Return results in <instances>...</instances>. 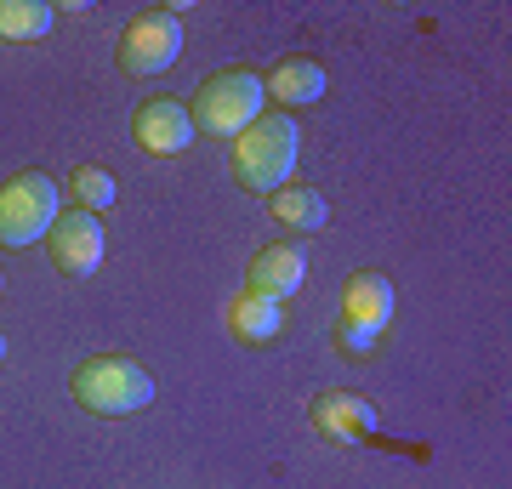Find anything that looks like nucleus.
<instances>
[{
    "instance_id": "f257e3e1",
    "label": "nucleus",
    "mask_w": 512,
    "mask_h": 489,
    "mask_svg": "<svg viewBox=\"0 0 512 489\" xmlns=\"http://www.w3.org/2000/svg\"><path fill=\"white\" fill-rule=\"evenodd\" d=\"M268 109V91H262V74L234 63V69H217L205 74L200 91H194V103H188V120L200 137H222V143H234L245 126H256Z\"/></svg>"
},
{
    "instance_id": "f03ea898",
    "label": "nucleus",
    "mask_w": 512,
    "mask_h": 489,
    "mask_svg": "<svg viewBox=\"0 0 512 489\" xmlns=\"http://www.w3.org/2000/svg\"><path fill=\"white\" fill-rule=\"evenodd\" d=\"M69 393L80 410L120 421V416H143L154 404V376L137 359H126V353H97V359H86L69 376Z\"/></svg>"
},
{
    "instance_id": "7ed1b4c3",
    "label": "nucleus",
    "mask_w": 512,
    "mask_h": 489,
    "mask_svg": "<svg viewBox=\"0 0 512 489\" xmlns=\"http://www.w3.org/2000/svg\"><path fill=\"white\" fill-rule=\"evenodd\" d=\"M296 148H302V131H296L291 114H262L256 126H245L234 137V182L251 188V194L285 188L296 171Z\"/></svg>"
},
{
    "instance_id": "20e7f679",
    "label": "nucleus",
    "mask_w": 512,
    "mask_h": 489,
    "mask_svg": "<svg viewBox=\"0 0 512 489\" xmlns=\"http://www.w3.org/2000/svg\"><path fill=\"white\" fill-rule=\"evenodd\" d=\"M63 217L57 211V182L46 171H12L0 182V251H29L52 234V222Z\"/></svg>"
},
{
    "instance_id": "39448f33",
    "label": "nucleus",
    "mask_w": 512,
    "mask_h": 489,
    "mask_svg": "<svg viewBox=\"0 0 512 489\" xmlns=\"http://www.w3.org/2000/svg\"><path fill=\"white\" fill-rule=\"evenodd\" d=\"M183 57V18L177 12H137L126 23V35L114 46V63L131 80H148V74H165Z\"/></svg>"
},
{
    "instance_id": "423d86ee",
    "label": "nucleus",
    "mask_w": 512,
    "mask_h": 489,
    "mask_svg": "<svg viewBox=\"0 0 512 489\" xmlns=\"http://www.w3.org/2000/svg\"><path fill=\"white\" fill-rule=\"evenodd\" d=\"M194 137H200V131L188 120V103H177V97H148V103L131 109V143L143 148V154H154V160L188 154Z\"/></svg>"
},
{
    "instance_id": "0eeeda50",
    "label": "nucleus",
    "mask_w": 512,
    "mask_h": 489,
    "mask_svg": "<svg viewBox=\"0 0 512 489\" xmlns=\"http://www.w3.org/2000/svg\"><path fill=\"white\" fill-rule=\"evenodd\" d=\"M46 251H52V268L69 273V279H92L103 268V222L92 211H63L46 234Z\"/></svg>"
},
{
    "instance_id": "6e6552de",
    "label": "nucleus",
    "mask_w": 512,
    "mask_h": 489,
    "mask_svg": "<svg viewBox=\"0 0 512 489\" xmlns=\"http://www.w3.org/2000/svg\"><path fill=\"white\" fill-rule=\"evenodd\" d=\"M308 421L319 427V438L330 444H359V438L382 433V410L365 399V393H319L308 404Z\"/></svg>"
},
{
    "instance_id": "1a4fd4ad",
    "label": "nucleus",
    "mask_w": 512,
    "mask_h": 489,
    "mask_svg": "<svg viewBox=\"0 0 512 489\" xmlns=\"http://www.w3.org/2000/svg\"><path fill=\"white\" fill-rule=\"evenodd\" d=\"M308 279V256L296 245H262V251L245 262V290L256 296H274V302H291Z\"/></svg>"
},
{
    "instance_id": "9d476101",
    "label": "nucleus",
    "mask_w": 512,
    "mask_h": 489,
    "mask_svg": "<svg viewBox=\"0 0 512 489\" xmlns=\"http://www.w3.org/2000/svg\"><path fill=\"white\" fill-rule=\"evenodd\" d=\"M262 91L274 97L279 109H308V103H319L330 91V74L313 57H279L274 69L262 74Z\"/></svg>"
},
{
    "instance_id": "9b49d317",
    "label": "nucleus",
    "mask_w": 512,
    "mask_h": 489,
    "mask_svg": "<svg viewBox=\"0 0 512 489\" xmlns=\"http://www.w3.org/2000/svg\"><path fill=\"white\" fill-rule=\"evenodd\" d=\"M279 330H285V302L256 296V290H239L234 302H228V336L239 347H268Z\"/></svg>"
},
{
    "instance_id": "f8f14e48",
    "label": "nucleus",
    "mask_w": 512,
    "mask_h": 489,
    "mask_svg": "<svg viewBox=\"0 0 512 489\" xmlns=\"http://www.w3.org/2000/svg\"><path fill=\"white\" fill-rule=\"evenodd\" d=\"M342 319L382 336L387 319H393V279L387 273H348V285H342Z\"/></svg>"
},
{
    "instance_id": "ddd939ff",
    "label": "nucleus",
    "mask_w": 512,
    "mask_h": 489,
    "mask_svg": "<svg viewBox=\"0 0 512 489\" xmlns=\"http://www.w3.org/2000/svg\"><path fill=\"white\" fill-rule=\"evenodd\" d=\"M268 217L285 222V228H302V234H319L330 222V205L319 188H302V182H285V188H274L268 194Z\"/></svg>"
},
{
    "instance_id": "4468645a",
    "label": "nucleus",
    "mask_w": 512,
    "mask_h": 489,
    "mask_svg": "<svg viewBox=\"0 0 512 489\" xmlns=\"http://www.w3.org/2000/svg\"><path fill=\"white\" fill-rule=\"evenodd\" d=\"M57 6L46 0H0V40L6 46H35V40L52 35Z\"/></svg>"
},
{
    "instance_id": "2eb2a0df",
    "label": "nucleus",
    "mask_w": 512,
    "mask_h": 489,
    "mask_svg": "<svg viewBox=\"0 0 512 489\" xmlns=\"http://www.w3.org/2000/svg\"><path fill=\"white\" fill-rule=\"evenodd\" d=\"M69 194H74V211H92V217H103L114 200H120V182L103 171V165H80L69 177Z\"/></svg>"
},
{
    "instance_id": "dca6fc26",
    "label": "nucleus",
    "mask_w": 512,
    "mask_h": 489,
    "mask_svg": "<svg viewBox=\"0 0 512 489\" xmlns=\"http://www.w3.org/2000/svg\"><path fill=\"white\" fill-rule=\"evenodd\" d=\"M330 347H336L342 359H370V353H376V330L353 325V319H336V330H330Z\"/></svg>"
},
{
    "instance_id": "f3484780",
    "label": "nucleus",
    "mask_w": 512,
    "mask_h": 489,
    "mask_svg": "<svg viewBox=\"0 0 512 489\" xmlns=\"http://www.w3.org/2000/svg\"><path fill=\"white\" fill-rule=\"evenodd\" d=\"M0 364H6V336H0Z\"/></svg>"
},
{
    "instance_id": "a211bd4d",
    "label": "nucleus",
    "mask_w": 512,
    "mask_h": 489,
    "mask_svg": "<svg viewBox=\"0 0 512 489\" xmlns=\"http://www.w3.org/2000/svg\"><path fill=\"white\" fill-rule=\"evenodd\" d=\"M0 290H6V273H0Z\"/></svg>"
}]
</instances>
